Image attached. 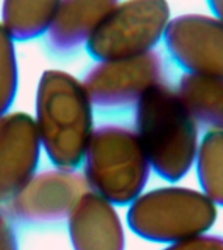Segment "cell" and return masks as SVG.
I'll use <instances>...</instances> for the list:
<instances>
[{
    "mask_svg": "<svg viewBox=\"0 0 223 250\" xmlns=\"http://www.w3.org/2000/svg\"><path fill=\"white\" fill-rule=\"evenodd\" d=\"M176 91L199 126L223 129V78L185 73Z\"/></svg>",
    "mask_w": 223,
    "mask_h": 250,
    "instance_id": "12",
    "label": "cell"
},
{
    "mask_svg": "<svg viewBox=\"0 0 223 250\" xmlns=\"http://www.w3.org/2000/svg\"><path fill=\"white\" fill-rule=\"evenodd\" d=\"M0 250H19L13 222L3 208H0Z\"/></svg>",
    "mask_w": 223,
    "mask_h": 250,
    "instance_id": "17",
    "label": "cell"
},
{
    "mask_svg": "<svg viewBox=\"0 0 223 250\" xmlns=\"http://www.w3.org/2000/svg\"><path fill=\"white\" fill-rule=\"evenodd\" d=\"M172 60L187 73L223 78V20L185 13L171 19L163 37Z\"/></svg>",
    "mask_w": 223,
    "mask_h": 250,
    "instance_id": "8",
    "label": "cell"
},
{
    "mask_svg": "<svg viewBox=\"0 0 223 250\" xmlns=\"http://www.w3.org/2000/svg\"><path fill=\"white\" fill-rule=\"evenodd\" d=\"M163 250H223V236L203 233L170 244Z\"/></svg>",
    "mask_w": 223,
    "mask_h": 250,
    "instance_id": "16",
    "label": "cell"
},
{
    "mask_svg": "<svg viewBox=\"0 0 223 250\" xmlns=\"http://www.w3.org/2000/svg\"><path fill=\"white\" fill-rule=\"evenodd\" d=\"M166 77L163 58L156 51L98 62L82 80L94 108L105 112L134 107Z\"/></svg>",
    "mask_w": 223,
    "mask_h": 250,
    "instance_id": "6",
    "label": "cell"
},
{
    "mask_svg": "<svg viewBox=\"0 0 223 250\" xmlns=\"http://www.w3.org/2000/svg\"><path fill=\"white\" fill-rule=\"evenodd\" d=\"M16 41L0 22V116L9 112L19 87Z\"/></svg>",
    "mask_w": 223,
    "mask_h": 250,
    "instance_id": "15",
    "label": "cell"
},
{
    "mask_svg": "<svg viewBox=\"0 0 223 250\" xmlns=\"http://www.w3.org/2000/svg\"><path fill=\"white\" fill-rule=\"evenodd\" d=\"M196 171L202 193L223 207V129H210L200 140Z\"/></svg>",
    "mask_w": 223,
    "mask_h": 250,
    "instance_id": "14",
    "label": "cell"
},
{
    "mask_svg": "<svg viewBox=\"0 0 223 250\" xmlns=\"http://www.w3.org/2000/svg\"><path fill=\"white\" fill-rule=\"evenodd\" d=\"M199 124L176 89L163 82L134 105V130L158 176L176 183L191 171L199 150Z\"/></svg>",
    "mask_w": 223,
    "mask_h": 250,
    "instance_id": "2",
    "label": "cell"
},
{
    "mask_svg": "<svg viewBox=\"0 0 223 250\" xmlns=\"http://www.w3.org/2000/svg\"><path fill=\"white\" fill-rule=\"evenodd\" d=\"M217 218V205L202 191L176 185L145 191L129 205L127 212L133 233L167 245L207 233Z\"/></svg>",
    "mask_w": 223,
    "mask_h": 250,
    "instance_id": "4",
    "label": "cell"
},
{
    "mask_svg": "<svg viewBox=\"0 0 223 250\" xmlns=\"http://www.w3.org/2000/svg\"><path fill=\"white\" fill-rule=\"evenodd\" d=\"M73 250H125V234L115 205L88 190L67 219Z\"/></svg>",
    "mask_w": 223,
    "mask_h": 250,
    "instance_id": "10",
    "label": "cell"
},
{
    "mask_svg": "<svg viewBox=\"0 0 223 250\" xmlns=\"http://www.w3.org/2000/svg\"><path fill=\"white\" fill-rule=\"evenodd\" d=\"M88 190L84 173L77 169L55 168L35 172L5 202V211L19 226H55L68 219L74 205Z\"/></svg>",
    "mask_w": 223,
    "mask_h": 250,
    "instance_id": "7",
    "label": "cell"
},
{
    "mask_svg": "<svg viewBox=\"0 0 223 250\" xmlns=\"http://www.w3.org/2000/svg\"><path fill=\"white\" fill-rule=\"evenodd\" d=\"M41 150L34 119L29 113L0 116V203L8 202L33 177Z\"/></svg>",
    "mask_w": 223,
    "mask_h": 250,
    "instance_id": "9",
    "label": "cell"
},
{
    "mask_svg": "<svg viewBox=\"0 0 223 250\" xmlns=\"http://www.w3.org/2000/svg\"><path fill=\"white\" fill-rule=\"evenodd\" d=\"M117 3L119 0H62L45 34L48 50L60 58L78 52Z\"/></svg>",
    "mask_w": 223,
    "mask_h": 250,
    "instance_id": "11",
    "label": "cell"
},
{
    "mask_svg": "<svg viewBox=\"0 0 223 250\" xmlns=\"http://www.w3.org/2000/svg\"><path fill=\"white\" fill-rule=\"evenodd\" d=\"M171 21L167 0H123L102 20L86 43L97 62L146 54L163 39Z\"/></svg>",
    "mask_w": 223,
    "mask_h": 250,
    "instance_id": "5",
    "label": "cell"
},
{
    "mask_svg": "<svg viewBox=\"0 0 223 250\" xmlns=\"http://www.w3.org/2000/svg\"><path fill=\"white\" fill-rule=\"evenodd\" d=\"M82 166L90 190L115 206L131 205L142 194L152 171L136 130L119 124L94 129Z\"/></svg>",
    "mask_w": 223,
    "mask_h": 250,
    "instance_id": "3",
    "label": "cell"
},
{
    "mask_svg": "<svg viewBox=\"0 0 223 250\" xmlns=\"http://www.w3.org/2000/svg\"><path fill=\"white\" fill-rule=\"evenodd\" d=\"M62 0H3L1 25L16 42L46 34Z\"/></svg>",
    "mask_w": 223,
    "mask_h": 250,
    "instance_id": "13",
    "label": "cell"
},
{
    "mask_svg": "<svg viewBox=\"0 0 223 250\" xmlns=\"http://www.w3.org/2000/svg\"><path fill=\"white\" fill-rule=\"evenodd\" d=\"M207 4H209L213 15L223 20V0H207Z\"/></svg>",
    "mask_w": 223,
    "mask_h": 250,
    "instance_id": "18",
    "label": "cell"
},
{
    "mask_svg": "<svg viewBox=\"0 0 223 250\" xmlns=\"http://www.w3.org/2000/svg\"><path fill=\"white\" fill-rule=\"evenodd\" d=\"M94 107L81 80L60 69L45 70L35 97V128L41 146L56 168L82 166L94 132Z\"/></svg>",
    "mask_w": 223,
    "mask_h": 250,
    "instance_id": "1",
    "label": "cell"
}]
</instances>
